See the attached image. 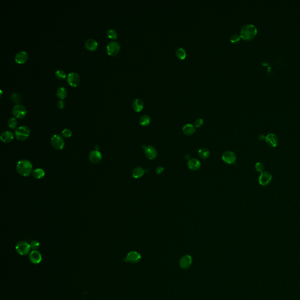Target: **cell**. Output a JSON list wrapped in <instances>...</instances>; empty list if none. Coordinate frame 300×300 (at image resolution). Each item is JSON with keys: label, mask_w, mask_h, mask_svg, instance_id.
Wrapping results in <instances>:
<instances>
[{"label": "cell", "mask_w": 300, "mask_h": 300, "mask_svg": "<svg viewBox=\"0 0 300 300\" xmlns=\"http://www.w3.org/2000/svg\"><path fill=\"white\" fill-rule=\"evenodd\" d=\"M29 259L32 263L38 265L42 261V254L38 250H33L29 253Z\"/></svg>", "instance_id": "14"}, {"label": "cell", "mask_w": 300, "mask_h": 300, "mask_svg": "<svg viewBox=\"0 0 300 300\" xmlns=\"http://www.w3.org/2000/svg\"><path fill=\"white\" fill-rule=\"evenodd\" d=\"M28 58V54L26 52L21 51L18 52L15 57V60L17 63L20 64H23L25 63Z\"/></svg>", "instance_id": "17"}, {"label": "cell", "mask_w": 300, "mask_h": 300, "mask_svg": "<svg viewBox=\"0 0 300 300\" xmlns=\"http://www.w3.org/2000/svg\"><path fill=\"white\" fill-rule=\"evenodd\" d=\"M199 157L202 159H207L210 156V151L206 148H202L198 151Z\"/></svg>", "instance_id": "27"}, {"label": "cell", "mask_w": 300, "mask_h": 300, "mask_svg": "<svg viewBox=\"0 0 300 300\" xmlns=\"http://www.w3.org/2000/svg\"><path fill=\"white\" fill-rule=\"evenodd\" d=\"M255 169L257 172L262 173L265 170V165L260 162H258L255 165Z\"/></svg>", "instance_id": "32"}, {"label": "cell", "mask_w": 300, "mask_h": 300, "mask_svg": "<svg viewBox=\"0 0 300 300\" xmlns=\"http://www.w3.org/2000/svg\"><path fill=\"white\" fill-rule=\"evenodd\" d=\"M12 114L18 118H23L26 115V109L22 104H15L12 108Z\"/></svg>", "instance_id": "6"}, {"label": "cell", "mask_w": 300, "mask_h": 300, "mask_svg": "<svg viewBox=\"0 0 300 300\" xmlns=\"http://www.w3.org/2000/svg\"><path fill=\"white\" fill-rule=\"evenodd\" d=\"M31 248L32 249L34 250H37V249L39 247L40 244L39 242L37 240H33L30 243Z\"/></svg>", "instance_id": "36"}, {"label": "cell", "mask_w": 300, "mask_h": 300, "mask_svg": "<svg viewBox=\"0 0 300 300\" xmlns=\"http://www.w3.org/2000/svg\"><path fill=\"white\" fill-rule=\"evenodd\" d=\"M72 131L68 128H65L62 131V136L65 138H69L72 136Z\"/></svg>", "instance_id": "34"}, {"label": "cell", "mask_w": 300, "mask_h": 300, "mask_svg": "<svg viewBox=\"0 0 300 300\" xmlns=\"http://www.w3.org/2000/svg\"><path fill=\"white\" fill-rule=\"evenodd\" d=\"M192 263V258L190 255L186 254L182 257L179 260V265L184 270H188Z\"/></svg>", "instance_id": "11"}, {"label": "cell", "mask_w": 300, "mask_h": 300, "mask_svg": "<svg viewBox=\"0 0 300 300\" xmlns=\"http://www.w3.org/2000/svg\"><path fill=\"white\" fill-rule=\"evenodd\" d=\"M141 259V254L138 253L137 252L135 251H132L129 252L126 256V257L124 259V261L127 263H130L133 264H136L138 263Z\"/></svg>", "instance_id": "7"}, {"label": "cell", "mask_w": 300, "mask_h": 300, "mask_svg": "<svg viewBox=\"0 0 300 300\" xmlns=\"http://www.w3.org/2000/svg\"><path fill=\"white\" fill-rule=\"evenodd\" d=\"M31 133L30 128L26 126L18 127L15 131V136L20 141H24L28 139Z\"/></svg>", "instance_id": "3"}, {"label": "cell", "mask_w": 300, "mask_h": 300, "mask_svg": "<svg viewBox=\"0 0 300 300\" xmlns=\"http://www.w3.org/2000/svg\"><path fill=\"white\" fill-rule=\"evenodd\" d=\"M143 107H144V102L141 99L139 98L136 99L133 102V108L137 112L141 111Z\"/></svg>", "instance_id": "21"}, {"label": "cell", "mask_w": 300, "mask_h": 300, "mask_svg": "<svg viewBox=\"0 0 300 300\" xmlns=\"http://www.w3.org/2000/svg\"><path fill=\"white\" fill-rule=\"evenodd\" d=\"M30 244L24 241L17 243L15 246V250L18 254L21 256H27L31 250Z\"/></svg>", "instance_id": "5"}, {"label": "cell", "mask_w": 300, "mask_h": 300, "mask_svg": "<svg viewBox=\"0 0 300 300\" xmlns=\"http://www.w3.org/2000/svg\"><path fill=\"white\" fill-rule=\"evenodd\" d=\"M85 46L87 49H89V51H93L96 50L97 48L98 43L95 39H94L93 38H89V39H87V41H86Z\"/></svg>", "instance_id": "20"}, {"label": "cell", "mask_w": 300, "mask_h": 300, "mask_svg": "<svg viewBox=\"0 0 300 300\" xmlns=\"http://www.w3.org/2000/svg\"><path fill=\"white\" fill-rule=\"evenodd\" d=\"M67 81L70 86L76 87L79 84L81 81L80 76L76 72H70L67 76Z\"/></svg>", "instance_id": "9"}, {"label": "cell", "mask_w": 300, "mask_h": 300, "mask_svg": "<svg viewBox=\"0 0 300 300\" xmlns=\"http://www.w3.org/2000/svg\"><path fill=\"white\" fill-rule=\"evenodd\" d=\"M107 35L111 39H116L117 37V32L114 29H109L107 32Z\"/></svg>", "instance_id": "31"}, {"label": "cell", "mask_w": 300, "mask_h": 300, "mask_svg": "<svg viewBox=\"0 0 300 300\" xmlns=\"http://www.w3.org/2000/svg\"><path fill=\"white\" fill-rule=\"evenodd\" d=\"M176 55L180 59H184L186 56V52L185 49L182 47H179L176 51Z\"/></svg>", "instance_id": "28"}, {"label": "cell", "mask_w": 300, "mask_h": 300, "mask_svg": "<svg viewBox=\"0 0 300 300\" xmlns=\"http://www.w3.org/2000/svg\"><path fill=\"white\" fill-rule=\"evenodd\" d=\"M265 140L267 144L271 147H276L278 142L277 136L273 133H270L266 136Z\"/></svg>", "instance_id": "16"}, {"label": "cell", "mask_w": 300, "mask_h": 300, "mask_svg": "<svg viewBox=\"0 0 300 300\" xmlns=\"http://www.w3.org/2000/svg\"><path fill=\"white\" fill-rule=\"evenodd\" d=\"M182 131L185 135L191 136L195 132V128L192 124H187L182 128Z\"/></svg>", "instance_id": "22"}, {"label": "cell", "mask_w": 300, "mask_h": 300, "mask_svg": "<svg viewBox=\"0 0 300 300\" xmlns=\"http://www.w3.org/2000/svg\"><path fill=\"white\" fill-rule=\"evenodd\" d=\"M272 180V175L271 174L267 172L263 171L261 173L259 177V184L262 186H267L269 185Z\"/></svg>", "instance_id": "10"}, {"label": "cell", "mask_w": 300, "mask_h": 300, "mask_svg": "<svg viewBox=\"0 0 300 300\" xmlns=\"http://www.w3.org/2000/svg\"><path fill=\"white\" fill-rule=\"evenodd\" d=\"M120 49V45L117 41H111L107 45V52L110 56L117 54Z\"/></svg>", "instance_id": "8"}, {"label": "cell", "mask_w": 300, "mask_h": 300, "mask_svg": "<svg viewBox=\"0 0 300 300\" xmlns=\"http://www.w3.org/2000/svg\"><path fill=\"white\" fill-rule=\"evenodd\" d=\"M67 90L64 87H59L57 90V95L60 100L64 99L67 96Z\"/></svg>", "instance_id": "26"}, {"label": "cell", "mask_w": 300, "mask_h": 300, "mask_svg": "<svg viewBox=\"0 0 300 300\" xmlns=\"http://www.w3.org/2000/svg\"><path fill=\"white\" fill-rule=\"evenodd\" d=\"M89 160L94 164H99L102 160V155L98 150H93L89 154Z\"/></svg>", "instance_id": "12"}, {"label": "cell", "mask_w": 300, "mask_h": 300, "mask_svg": "<svg viewBox=\"0 0 300 300\" xmlns=\"http://www.w3.org/2000/svg\"><path fill=\"white\" fill-rule=\"evenodd\" d=\"M0 139L4 143H9L14 139V134L10 131H5L1 133Z\"/></svg>", "instance_id": "18"}, {"label": "cell", "mask_w": 300, "mask_h": 300, "mask_svg": "<svg viewBox=\"0 0 300 300\" xmlns=\"http://www.w3.org/2000/svg\"><path fill=\"white\" fill-rule=\"evenodd\" d=\"M188 166L190 170L192 171H196L200 168L201 162L196 159L192 158L189 160L188 162Z\"/></svg>", "instance_id": "19"}, {"label": "cell", "mask_w": 300, "mask_h": 300, "mask_svg": "<svg viewBox=\"0 0 300 300\" xmlns=\"http://www.w3.org/2000/svg\"><path fill=\"white\" fill-rule=\"evenodd\" d=\"M204 123V120L201 118H197L195 121V126L196 127H201Z\"/></svg>", "instance_id": "37"}, {"label": "cell", "mask_w": 300, "mask_h": 300, "mask_svg": "<svg viewBox=\"0 0 300 300\" xmlns=\"http://www.w3.org/2000/svg\"><path fill=\"white\" fill-rule=\"evenodd\" d=\"M145 155L150 160H154L157 155V152L155 148L151 145L144 146Z\"/></svg>", "instance_id": "15"}, {"label": "cell", "mask_w": 300, "mask_h": 300, "mask_svg": "<svg viewBox=\"0 0 300 300\" xmlns=\"http://www.w3.org/2000/svg\"><path fill=\"white\" fill-rule=\"evenodd\" d=\"M164 171V168L162 167H159L156 169V173L157 174H161Z\"/></svg>", "instance_id": "39"}, {"label": "cell", "mask_w": 300, "mask_h": 300, "mask_svg": "<svg viewBox=\"0 0 300 300\" xmlns=\"http://www.w3.org/2000/svg\"><path fill=\"white\" fill-rule=\"evenodd\" d=\"M16 170L20 175L24 177H27L32 172V164L29 160H21L17 162Z\"/></svg>", "instance_id": "1"}, {"label": "cell", "mask_w": 300, "mask_h": 300, "mask_svg": "<svg viewBox=\"0 0 300 300\" xmlns=\"http://www.w3.org/2000/svg\"><path fill=\"white\" fill-rule=\"evenodd\" d=\"M223 161L229 164H234L236 160V154L231 151H226L223 153L222 155Z\"/></svg>", "instance_id": "13"}, {"label": "cell", "mask_w": 300, "mask_h": 300, "mask_svg": "<svg viewBox=\"0 0 300 300\" xmlns=\"http://www.w3.org/2000/svg\"><path fill=\"white\" fill-rule=\"evenodd\" d=\"M57 106L60 109H62L65 106V103L63 100H59L57 102Z\"/></svg>", "instance_id": "38"}, {"label": "cell", "mask_w": 300, "mask_h": 300, "mask_svg": "<svg viewBox=\"0 0 300 300\" xmlns=\"http://www.w3.org/2000/svg\"><path fill=\"white\" fill-rule=\"evenodd\" d=\"M32 176L36 179H40L44 177L45 176V171L42 168H36L32 172Z\"/></svg>", "instance_id": "24"}, {"label": "cell", "mask_w": 300, "mask_h": 300, "mask_svg": "<svg viewBox=\"0 0 300 300\" xmlns=\"http://www.w3.org/2000/svg\"><path fill=\"white\" fill-rule=\"evenodd\" d=\"M257 29L253 24H246L240 29V35L244 40L250 41L257 34Z\"/></svg>", "instance_id": "2"}, {"label": "cell", "mask_w": 300, "mask_h": 300, "mask_svg": "<svg viewBox=\"0 0 300 300\" xmlns=\"http://www.w3.org/2000/svg\"><path fill=\"white\" fill-rule=\"evenodd\" d=\"M51 144L54 149L61 150L65 146V141L60 135L54 134L51 139Z\"/></svg>", "instance_id": "4"}, {"label": "cell", "mask_w": 300, "mask_h": 300, "mask_svg": "<svg viewBox=\"0 0 300 300\" xmlns=\"http://www.w3.org/2000/svg\"><path fill=\"white\" fill-rule=\"evenodd\" d=\"M241 38V36L237 34H234L231 36V41L232 43H236L238 42Z\"/></svg>", "instance_id": "35"}, {"label": "cell", "mask_w": 300, "mask_h": 300, "mask_svg": "<svg viewBox=\"0 0 300 300\" xmlns=\"http://www.w3.org/2000/svg\"><path fill=\"white\" fill-rule=\"evenodd\" d=\"M139 124L142 126H147L150 124L151 122V117L149 115H142L139 120Z\"/></svg>", "instance_id": "25"}, {"label": "cell", "mask_w": 300, "mask_h": 300, "mask_svg": "<svg viewBox=\"0 0 300 300\" xmlns=\"http://www.w3.org/2000/svg\"><path fill=\"white\" fill-rule=\"evenodd\" d=\"M10 98L12 101L17 103H19L21 100V96L17 93H13L11 95Z\"/></svg>", "instance_id": "33"}, {"label": "cell", "mask_w": 300, "mask_h": 300, "mask_svg": "<svg viewBox=\"0 0 300 300\" xmlns=\"http://www.w3.org/2000/svg\"><path fill=\"white\" fill-rule=\"evenodd\" d=\"M17 124H18V122H17V120L15 118L11 117V118H9V120L8 121V126L10 128H11L12 129H14L17 126Z\"/></svg>", "instance_id": "29"}, {"label": "cell", "mask_w": 300, "mask_h": 300, "mask_svg": "<svg viewBox=\"0 0 300 300\" xmlns=\"http://www.w3.org/2000/svg\"><path fill=\"white\" fill-rule=\"evenodd\" d=\"M145 172H146V171L144 169H143L142 168L137 167V168H134V170L133 171L132 175L134 178L137 179V178H141V176H142L144 175V174L145 173Z\"/></svg>", "instance_id": "23"}, {"label": "cell", "mask_w": 300, "mask_h": 300, "mask_svg": "<svg viewBox=\"0 0 300 300\" xmlns=\"http://www.w3.org/2000/svg\"><path fill=\"white\" fill-rule=\"evenodd\" d=\"M66 72L63 70L59 69L55 72V76L58 79H63L66 78Z\"/></svg>", "instance_id": "30"}]
</instances>
